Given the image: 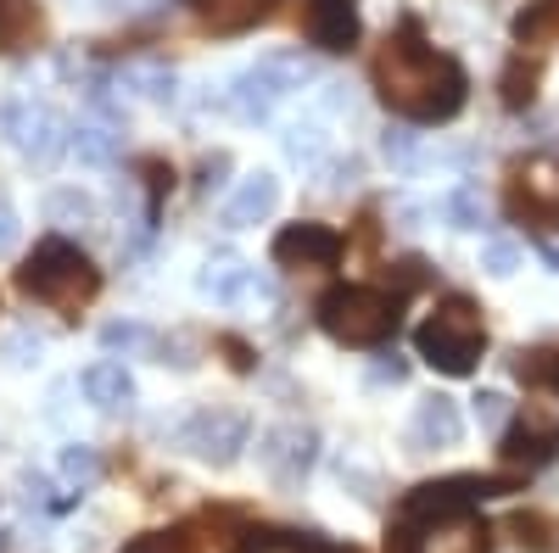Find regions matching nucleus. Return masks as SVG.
I'll return each mask as SVG.
<instances>
[{
    "instance_id": "1",
    "label": "nucleus",
    "mask_w": 559,
    "mask_h": 553,
    "mask_svg": "<svg viewBox=\"0 0 559 553\" xmlns=\"http://www.w3.org/2000/svg\"><path fill=\"white\" fill-rule=\"evenodd\" d=\"M492 492H503V481H481V476L414 486L392 520L386 553H487V520L476 497Z\"/></svg>"
},
{
    "instance_id": "2",
    "label": "nucleus",
    "mask_w": 559,
    "mask_h": 553,
    "mask_svg": "<svg viewBox=\"0 0 559 553\" xmlns=\"http://www.w3.org/2000/svg\"><path fill=\"white\" fill-rule=\"evenodd\" d=\"M381 101L408 123H442L464 107V68L442 51H426L414 34H392L376 51Z\"/></svg>"
},
{
    "instance_id": "3",
    "label": "nucleus",
    "mask_w": 559,
    "mask_h": 553,
    "mask_svg": "<svg viewBox=\"0 0 559 553\" xmlns=\"http://www.w3.org/2000/svg\"><path fill=\"white\" fill-rule=\"evenodd\" d=\"M17 291L34 297V302H45V308H57V313H79V308L96 302L102 268L90 263L73 241L51 236V241H39L28 252V263L17 268Z\"/></svg>"
},
{
    "instance_id": "4",
    "label": "nucleus",
    "mask_w": 559,
    "mask_h": 553,
    "mask_svg": "<svg viewBox=\"0 0 559 553\" xmlns=\"http://www.w3.org/2000/svg\"><path fill=\"white\" fill-rule=\"evenodd\" d=\"M521 381H526V402H521V425L503 436V458L543 465L559 447V352H521Z\"/></svg>"
},
{
    "instance_id": "5",
    "label": "nucleus",
    "mask_w": 559,
    "mask_h": 553,
    "mask_svg": "<svg viewBox=\"0 0 559 553\" xmlns=\"http://www.w3.org/2000/svg\"><path fill=\"white\" fill-rule=\"evenodd\" d=\"M414 347L431 369H442V375H471L481 347H487V325H481L476 302L471 297H442L437 313L414 330Z\"/></svg>"
},
{
    "instance_id": "6",
    "label": "nucleus",
    "mask_w": 559,
    "mask_h": 553,
    "mask_svg": "<svg viewBox=\"0 0 559 553\" xmlns=\"http://www.w3.org/2000/svg\"><path fill=\"white\" fill-rule=\"evenodd\" d=\"M319 330L342 347H381L397 330V297L376 286H336L319 297Z\"/></svg>"
},
{
    "instance_id": "7",
    "label": "nucleus",
    "mask_w": 559,
    "mask_h": 553,
    "mask_svg": "<svg viewBox=\"0 0 559 553\" xmlns=\"http://www.w3.org/2000/svg\"><path fill=\"white\" fill-rule=\"evenodd\" d=\"M313 79V68H308V57L302 51H274V57H263V62H252L236 84L224 89V107L236 112L241 123H263L286 96H297V89Z\"/></svg>"
},
{
    "instance_id": "8",
    "label": "nucleus",
    "mask_w": 559,
    "mask_h": 553,
    "mask_svg": "<svg viewBox=\"0 0 559 553\" xmlns=\"http://www.w3.org/2000/svg\"><path fill=\"white\" fill-rule=\"evenodd\" d=\"M509 213L537 229H559V152H537L509 168Z\"/></svg>"
},
{
    "instance_id": "9",
    "label": "nucleus",
    "mask_w": 559,
    "mask_h": 553,
    "mask_svg": "<svg viewBox=\"0 0 559 553\" xmlns=\"http://www.w3.org/2000/svg\"><path fill=\"white\" fill-rule=\"evenodd\" d=\"M247 413H236V408H202L191 425H185V447H191L202 465H213V470H224V465H236L241 458V447H247Z\"/></svg>"
},
{
    "instance_id": "10",
    "label": "nucleus",
    "mask_w": 559,
    "mask_h": 553,
    "mask_svg": "<svg viewBox=\"0 0 559 553\" xmlns=\"http://www.w3.org/2000/svg\"><path fill=\"white\" fill-rule=\"evenodd\" d=\"M0 129L17 141V152L34 163V168H51L68 146V123L51 112V107H7L0 112Z\"/></svg>"
},
{
    "instance_id": "11",
    "label": "nucleus",
    "mask_w": 559,
    "mask_h": 553,
    "mask_svg": "<svg viewBox=\"0 0 559 553\" xmlns=\"http://www.w3.org/2000/svg\"><path fill=\"white\" fill-rule=\"evenodd\" d=\"M342 236L331 224H286L274 236V263L280 268H336Z\"/></svg>"
},
{
    "instance_id": "12",
    "label": "nucleus",
    "mask_w": 559,
    "mask_h": 553,
    "mask_svg": "<svg viewBox=\"0 0 559 553\" xmlns=\"http://www.w3.org/2000/svg\"><path fill=\"white\" fill-rule=\"evenodd\" d=\"M313 447H319V436H313L308 425H274V431L263 436V447H258V465H263L280 486H292V481H302V476L313 470Z\"/></svg>"
},
{
    "instance_id": "13",
    "label": "nucleus",
    "mask_w": 559,
    "mask_h": 553,
    "mask_svg": "<svg viewBox=\"0 0 559 553\" xmlns=\"http://www.w3.org/2000/svg\"><path fill=\"white\" fill-rule=\"evenodd\" d=\"M408 442L414 453H448L464 442V413L453 397H419L414 402V420H408Z\"/></svg>"
},
{
    "instance_id": "14",
    "label": "nucleus",
    "mask_w": 559,
    "mask_h": 553,
    "mask_svg": "<svg viewBox=\"0 0 559 553\" xmlns=\"http://www.w3.org/2000/svg\"><path fill=\"white\" fill-rule=\"evenodd\" d=\"M308 39L319 45V51H353L358 45V12L353 0H308Z\"/></svg>"
},
{
    "instance_id": "15",
    "label": "nucleus",
    "mask_w": 559,
    "mask_h": 553,
    "mask_svg": "<svg viewBox=\"0 0 559 553\" xmlns=\"http://www.w3.org/2000/svg\"><path fill=\"white\" fill-rule=\"evenodd\" d=\"M197 291H202L207 302H241V297H252V291H258V274H252L241 257L218 252V257H207V263H202Z\"/></svg>"
},
{
    "instance_id": "16",
    "label": "nucleus",
    "mask_w": 559,
    "mask_h": 553,
    "mask_svg": "<svg viewBox=\"0 0 559 553\" xmlns=\"http://www.w3.org/2000/svg\"><path fill=\"white\" fill-rule=\"evenodd\" d=\"M274 207H280V179H274V173H247L241 191L224 202V224H229V229H252V224H263Z\"/></svg>"
},
{
    "instance_id": "17",
    "label": "nucleus",
    "mask_w": 559,
    "mask_h": 553,
    "mask_svg": "<svg viewBox=\"0 0 559 553\" xmlns=\"http://www.w3.org/2000/svg\"><path fill=\"white\" fill-rule=\"evenodd\" d=\"M79 386H84L90 408H102V413H118V408H129V402H134V381H129V369H123V363H112V358L90 363L84 375H79Z\"/></svg>"
},
{
    "instance_id": "18",
    "label": "nucleus",
    "mask_w": 559,
    "mask_h": 553,
    "mask_svg": "<svg viewBox=\"0 0 559 553\" xmlns=\"http://www.w3.org/2000/svg\"><path fill=\"white\" fill-rule=\"evenodd\" d=\"M191 7H197L202 28H213V34H247L274 12V0H191Z\"/></svg>"
},
{
    "instance_id": "19",
    "label": "nucleus",
    "mask_w": 559,
    "mask_h": 553,
    "mask_svg": "<svg viewBox=\"0 0 559 553\" xmlns=\"http://www.w3.org/2000/svg\"><path fill=\"white\" fill-rule=\"evenodd\" d=\"M68 146H73V157H79V163L107 168V163L118 157V129H112V123H96V118H84V123H73V129H68Z\"/></svg>"
},
{
    "instance_id": "20",
    "label": "nucleus",
    "mask_w": 559,
    "mask_h": 553,
    "mask_svg": "<svg viewBox=\"0 0 559 553\" xmlns=\"http://www.w3.org/2000/svg\"><path fill=\"white\" fill-rule=\"evenodd\" d=\"M34 34H39V7L34 0H0V57L23 51Z\"/></svg>"
},
{
    "instance_id": "21",
    "label": "nucleus",
    "mask_w": 559,
    "mask_h": 553,
    "mask_svg": "<svg viewBox=\"0 0 559 553\" xmlns=\"http://www.w3.org/2000/svg\"><path fill=\"white\" fill-rule=\"evenodd\" d=\"M442 213H448L453 229H464V236H471V229H481V224H487V196H481V184H453L448 202H442Z\"/></svg>"
},
{
    "instance_id": "22",
    "label": "nucleus",
    "mask_w": 559,
    "mask_h": 553,
    "mask_svg": "<svg viewBox=\"0 0 559 553\" xmlns=\"http://www.w3.org/2000/svg\"><path fill=\"white\" fill-rule=\"evenodd\" d=\"M515 39H521V45H548V39H559V0H532V7L515 17Z\"/></svg>"
},
{
    "instance_id": "23",
    "label": "nucleus",
    "mask_w": 559,
    "mask_h": 553,
    "mask_svg": "<svg viewBox=\"0 0 559 553\" xmlns=\"http://www.w3.org/2000/svg\"><path fill=\"white\" fill-rule=\"evenodd\" d=\"M62 481L73 486V492H90L102 481V458H96V447H84V442H73V447H62Z\"/></svg>"
},
{
    "instance_id": "24",
    "label": "nucleus",
    "mask_w": 559,
    "mask_h": 553,
    "mask_svg": "<svg viewBox=\"0 0 559 553\" xmlns=\"http://www.w3.org/2000/svg\"><path fill=\"white\" fill-rule=\"evenodd\" d=\"M45 218L62 224V229H73V224L96 218V202H90L84 191H51V196H45Z\"/></svg>"
},
{
    "instance_id": "25",
    "label": "nucleus",
    "mask_w": 559,
    "mask_h": 553,
    "mask_svg": "<svg viewBox=\"0 0 559 553\" xmlns=\"http://www.w3.org/2000/svg\"><path fill=\"white\" fill-rule=\"evenodd\" d=\"M286 152H292V163H319L324 152H331V134H324L319 123H292L286 129Z\"/></svg>"
},
{
    "instance_id": "26",
    "label": "nucleus",
    "mask_w": 559,
    "mask_h": 553,
    "mask_svg": "<svg viewBox=\"0 0 559 553\" xmlns=\"http://www.w3.org/2000/svg\"><path fill=\"white\" fill-rule=\"evenodd\" d=\"M521 263H526V252H521L515 241H487V247H481V268L498 274V280H509V274H515Z\"/></svg>"
},
{
    "instance_id": "27",
    "label": "nucleus",
    "mask_w": 559,
    "mask_h": 553,
    "mask_svg": "<svg viewBox=\"0 0 559 553\" xmlns=\"http://www.w3.org/2000/svg\"><path fill=\"white\" fill-rule=\"evenodd\" d=\"M241 553H313V548L297 542V537H286V531H247Z\"/></svg>"
},
{
    "instance_id": "28",
    "label": "nucleus",
    "mask_w": 559,
    "mask_h": 553,
    "mask_svg": "<svg viewBox=\"0 0 559 553\" xmlns=\"http://www.w3.org/2000/svg\"><path fill=\"white\" fill-rule=\"evenodd\" d=\"M476 420H481V431H503L509 397H503V392H481V397H476Z\"/></svg>"
},
{
    "instance_id": "29",
    "label": "nucleus",
    "mask_w": 559,
    "mask_h": 553,
    "mask_svg": "<svg viewBox=\"0 0 559 553\" xmlns=\"http://www.w3.org/2000/svg\"><path fill=\"white\" fill-rule=\"evenodd\" d=\"M102 341L118 352V347H152V330H140V325H107Z\"/></svg>"
},
{
    "instance_id": "30",
    "label": "nucleus",
    "mask_w": 559,
    "mask_h": 553,
    "mask_svg": "<svg viewBox=\"0 0 559 553\" xmlns=\"http://www.w3.org/2000/svg\"><path fill=\"white\" fill-rule=\"evenodd\" d=\"M515 537H521V548L532 542V548H548L554 537H548V520H537V515H515Z\"/></svg>"
},
{
    "instance_id": "31",
    "label": "nucleus",
    "mask_w": 559,
    "mask_h": 553,
    "mask_svg": "<svg viewBox=\"0 0 559 553\" xmlns=\"http://www.w3.org/2000/svg\"><path fill=\"white\" fill-rule=\"evenodd\" d=\"M17 236H23V224H17L12 202H0V252H12V247H17Z\"/></svg>"
},
{
    "instance_id": "32",
    "label": "nucleus",
    "mask_w": 559,
    "mask_h": 553,
    "mask_svg": "<svg viewBox=\"0 0 559 553\" xmlns=\"http://www.w3.org/2000/svg\"><path fill=\"white\" fill-rule=\"evenodd\" d=\"M386 157H392V163H414V134H408V129H392V134H386Z\"/></svg>"
},
{
    "instance_id": "33",
    "label": "nucleus",
    "mask_w": 559,
    "mask_h": 553,
    "mask_svg": "<svg viewBox=\"0 0 559 553\" xmlns=\"http://www.w3.org/2000/svg\"><path fill=\"white\" fill-rule=\"evenodd\" d=\"M39 358V336H12L7 341V363H34Z\"/></svg>"
},
{
    "instance_id": "34",
    "label": "nucleus",
    "mask_w": 559,
    "mask_h": 553,
    "mask_svg": "<svg viewBox=\"0 0 559 553\" xmlns=\"http://www.w3.org/2000/svg\"><path fill=\"white\" fill-rule=\"evenodd\" d=\"M313 553H358V548H342V542H324V548H313Z\"/></svg>"
},
{
    "instance_id": "35",
    "label": "nucleus",
    "mask_w": 559,
    "mask_h": 553,
    "mask_svg": "<svg viewBox=\"0 0 559 553\" xmlns=\"http://www.w3.org/2000/svg\"><path fill=\"white\" fill-rule=\"evenodd\" d=\"M543 257H548V268L559 274V252H554V247H543Z\"/></svg>"
},
{
    "instance_id": "36",
    "label": "nucleus",
    "mask_w": 559,
    "mask_h": 553,
    "mask_svg": "<svg viewBox=\"0 0 559 553\" xmlns=\"http://www.w3.org/2000/svg\"><path fill=\"white\" fill-rule=\"evenodd\" d=\"M129 553H134V548H129Z\"/></svg>"
}]
</instances>
